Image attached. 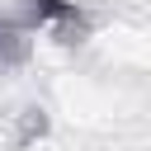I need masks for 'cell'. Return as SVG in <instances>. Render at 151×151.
I'll list each match as a JSON object with an SVG mask.
<instances>
[{"label": "cell", "instance_id": "6da1fadb", "mask_svg": "<svg viewBox=\"0 0 151 151\" xmlns=\"http://www.w3.org/2000/svg\"><path fill=\"white\" fill-rule=\"evenodd\" d=\"M57 5L61 0H0V33L33 42L47 28V19L57 14Z\"/></svg>", "mask_w": 151, "mask_h": 151}]
</instances>
